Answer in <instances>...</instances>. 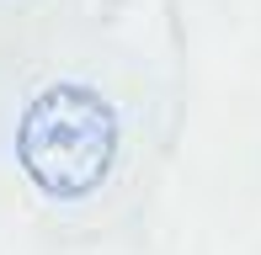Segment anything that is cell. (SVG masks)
I'll list each match as a JSON object with an SVG mask.
<instances>
[{
	"label": "cell",
	"mask_w": 261,
	"mask_h": 255,
	"mask_svg": "<svg viewBox=\"0 0 261 255\" xmlns=\"http://www.w3.org/2000/svg\"><path fill=\"white\" fill-rule=\"evenodd\" d=\"M0 75V176L48 218H96L123 207L139 165V122L123 75L54 59L38 38Z\"/></svg>",
	"instance_id": "6da1fadb"
},
{
	"label": "cell",
	"mask_w": 261,
	"mask_h": 255,
	"mask_svg": "<svg viewBox=\"0 0 261 255\" xmlns=\"http://www.w3.org/2000/svg\"><path fill=\"white\" fill-rule=\"evenodd\" d=\"M54 0H0V38H11V43L32 38V27H38V16Z\"/></svg>",
	"instance_id": "7a4b0ae2"
}]
</instances>
